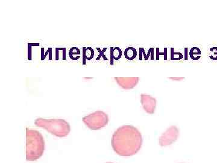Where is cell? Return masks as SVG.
<instances>
[{"mask_svg":"<svg viewBox=\"0 0 217 163\" xmlns=\"http://www.w3.org/2000/svg\"><path fill=\"white\" fill-rule=\"evenodd\" d=\"M179 134V129L176 126H171L159 137V145L162 147L171 145L177 141Z\"/></svg>","mask_w":217,"mask_h":163,"instance_id":"cell-5","label":"cell"},{"mask_svg":"<svg viewBox=\"0 0 217 163\" xmlns=\"http://www.w3.org/2000/svg\"><path fill=\"white\" fill-rule=\"evenodd\" d=\"M210 52H212V53L213 54V56L210 57L211 59L213 60L217 59V48H213L210 49Z\"/></svg>","mask_w":217,"mask_h":163,"instance_id":"cell-11","label":"cell"},{"mask_svg":"<svg viewBox=\"0 0 217 163\" xmlns=\"http://www.w3.org/2000/svg\"><path fill=\"white\" fill-rule=\"evenodd\" d=\"M141 102L144 110L148 114H153L156 111V99L146 94H141Z\"/></svg>","mask_w":217,"mask_h":163,"instance_id":"cell-6","label":"cell"},{"mask_svg":"<svg viewBox=\"0 0 217 163\" xmlns=\"http://www.w3.org/2000/svg\"><path fill=\"white\" fill-rule=\"evenodd\" d=\"M82 120L89 129L91 130H99L107 125L109 119L106 112L101 111H97L84 116Z\"/></svg>","mask_w":217,"mask_h":163,"instance_id":"cell-4","label":"cell"},{"mask_svg":"<svg viewBox=\"0 0 217 163\" xmlns=\"http://www.w3.org/2000/svg\"><path fill=\"white\" fill-rule=\"evenodd\" d=\"M124 56L128 60H133L137 56L136 50L133 47H128L124 51Z\"/></svg>","mask_w":217,"mask_h":163,"instance_id":"cell-9","label":"cell"},{"mask_svg":"<svg viewBox=\"0 0 217 163\" xmlns=\"http://www.w3.org/2000/svg\"><path fill=\"white\" fill-rule=\"evenodd\" d=\"M107 163H113V162H107Z\"/></svg>","mask_w":217,"mask_h":163,"instance_id":"cell-14","label":"cell"},{"mask_svg":"<svg viewBox=\"0 0 217 163\" xmlns=\"http://www.w3.org/2000/svg\"><path fill=\"white\" fill-rule=\"evenodd\" d=\"M26 160L34 161L39 159L45 150V140L36 130L26 128Z\"/></svg>","mask_w":217,"mask_h":163,"instance_id":"cell-2","label":"cell"},{"mask_svg":"<svg viewBox=\"0 0 217 163\" xmlns=\"http://www.w3.org/2000/svg\"><path fill=\"white\" fill-rule=\"evenodd\" d=\"M80 53V52L79 49H78L77 51L74 52V48L71 49H70V53H69L70 55H71V54H73V55H77V54H78V55H79Z\"/></svg>","mask_w":217,"mask_h":163,"instance_id":"cell-13","label":"cell"},{"mask_svg":"<svg viewBox=\"0 0 217 163\" xmlns=\"http://www.w3.org/2000/svg\"><path fill=\"white\" fill-rule=\"evenodd\" d=\"M142 142V134L136 127L124 125L113 133L111 145L114 152L118 155L130 156L139 151Z\"/></svg>","mask_w":217,"mask_h":163,"instance_id":"cell-1","label":"cell"},{"mask_svg":"<svg viewBox=\"0 0 217 163\" xmlns=\"http://www.w3.org/2000/svg\"><path fill=\"white\" fill-rule=\"evenodd\" d=\"M169 79L172 81H182L185 79L184 77H169Z\"/></svg>","mask_w":217,"mask_h":163,"instance_id":"cell-12","label":"cell"},{"mask_svg":"<svg viewBox=\"0 0 217 163\" xmlns=\"http://www.w3.org/2000/svg\"><path fill=\"white\" fill-rule=\"evenodd\" d=\"M122 51L118 47L111 48V64H113V60L114 59L118 60L121 58Z\"/></svg>","mask_w":217,"mask_h":163,"instance_id":"cell-8","label":"cell"},{"mask_svg":"<svg viewBox=\"0 0 217 163\" xmlns=\"http://www.w3.org/2000/svg\"><path fill=\"white\" fill-rule=\"evenodd\" d=\"M117 84L122 88L130 89L134 88L139 83V77H115Z\"/></svg>","mask_w":217,"mask_h":163,"instance_id":"cell-7","label":"cell"},{"mask_svg":"<svg viewBox=\"0 0 217 163\" xmlns=\"http://www.w3.org/2000/svg\"><path fill=\"white\" fill-rule=\"evenodd\" d=\"M97 50H98V52H100V55H98V58H97V60H99L100 58H101V57H103V59H107L106 58H105V56H104V52L107 50V48H104V49H103V50H101V49H100V48H97Z\"/></svg>","mask_w":217,"mask_h":163,"instance_id":"cell-10","label":"cell"},{"mask_svg":"<svg viewBox=\"0 0 217 163\" xmlns=\"http://www.w3.org/2000/svg\"><path fill=\"white\" fill-rule=\"evenodd\" d=\"M34 125L37 127L45 129L51 135L60 138L67 136L71 131L69 123L63 119L38 118L35 120Z\"/></svg>","mask_w":217,"mask_h":163,"instance_id":"cell-3","label":"cell"}]
</instances>
